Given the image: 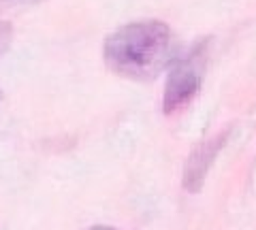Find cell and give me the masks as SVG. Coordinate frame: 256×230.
<instances>
[{
	"label": "cell",
	"instance_id": "obj_1",
	"mask_svg": "<svg viewBox=\"0 0 256 230\" xmlns=\"http://www.w3.org/2000/svg\"><path fill=\"white\" fill-rule=\"evenodd\" d=\"M102 55L116 75L150 81L171 62V30L156 19L130 21L107 36Z\"/></svg>",
	"mask_w": 256,
	"mask_h": 230
},
{
	"label": "cell",
	"instance_id": "obj_2",
	"mask_svg": "<svg viewBox=\"0 0 256 230\" xmlns=\"http://www.w3.org/2000/svg\"><path fill=\"white\" fill-rule=\"evenodd\" d=\"M203 47L205 43H198L190 49V53L173 60L169 77L164 85V96H162V109L164 113H173L180 107L196 96L203 83Z\"/></svg>",
	"mask_w": 256,
	"mask_h": 230
},
{
	"label": "cell",
	"instance_id": "obj_3",
	"mask_svg": "<svg viewBox=\"0 0 256 230\" xmlns=\"http://www.w3.org/2000/svg\"><path fill=\"white\" fill-rule=\"evenodd\" d=\"M226 137H228V132L218 134V137H214L210 141L201 143V145H198L194 152L188 156V162H186V166H184V188H186L188 192L196 194L198 190L203 188V181L207 177V171L212 169L216 156H218L220 149L224 147Z\"/></svg>",
	"mask_w": 256,
	"mask_h": 230
},
{
	"label": "cell",
	"instance_id": "obj_4",
	"mask_svg": "<svg viewBox=\"0 0 256 230\" xmlns=\"http://www.w3.org/2000/svg\"><path fill=\"white\" fill-rule=\"evenodd\" d=\"M11 41H13V28L9 21H0V58L9 51L11 47Z\"/></svg>",
	"mask_w": 256,
	"mask_h": 230
},
{
	"label": "cell",
	"instance_id": "obj_5",
	"mask_svg": "<svg viewBox=\"0 0 256 230\" xmlns=\"http://www.w3.org/2000/svg\"><path fill=\"white\" fill-rule=\"evenodd\" d=\"M2 2H11V4H41L45 0H2Z\"/></svg>",
	"mask_w": 256,
	"mask_h": 230
},
{
	"label": "cell",
	"instance_id": "obj_6",
	"mask_svg": "<svg viewBox=\"0 0 256 230\" xmlns=\"http://www.w3.org/2000/svg\"><path fill=\"white\" fill-rule=\"evenodd\" d=\"M0 100H2V92H0Z\"/></svg>",
	"mask_w": 256,
	"mask_h": 230
}]
</instances>
